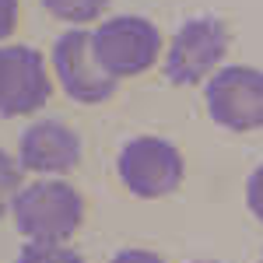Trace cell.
I'll use <instances>...</instances> for the list:
<instances>
[{"label":"cell","mask_w":263,"mask_h":263,"mask_svg":"<svg viewBox=\"0 0 263 263\" xmlns=\"http://www.w3.org/2000/svg\"><path fill=\"white\" fill-rule=\"evenodd\" d=\"M21 172H25L21 162L0 147V218L14 207V197L21 193Z\"/></svg>","instance_id":"obj_11"},{"label":"cell","mask_w":263,"mask_h":263,"mask_svg":"<svg viewBox=\"0 0 263 263\" xmlns=\"http://www.w3.org/2000/svg\"><path fill=\"white\" fill-rule=\"evenodd\" d=\"M109 0H42V7L60 21H70V25H88V21L102 18Z\"/></svg>","instance_id":"obj_9"},{"label":"cell","mask_w":263,"mask_h":263,"mask_svg":"<svg viewBox=\"0 0 263 263\" xmlns=\"http://www.w3.org/2000/svg\"><path fill=\"white\" fill-rule=\"evenodd\" d=\"M14 228L32 242H67L84 221L81 193L63 179H39L14 197Z\"/></svg>","instance_id":"obj_1"},{"label":"cell","mask_w":263,"mask_h":263,"mask_svg":"<svg viewBox=\"0 0 263 263\" xmlns=\"http://www.w3.org/2000/svg\"><path fill=\"white\" fill-rule=\"evenodd\" d=\"M207 112L224 130H260L263 126V70L221 67L207 81Z\"/></svg>","instance_id":"obj_3"},{"label":"cell","mask_w":263,"mask_h":263,"mask_svg":"<svg viewBox=\"0 0 263 263\" xmlns=\"http://www.w3.org/2000/svg\"><path fill=\"white\" fill-rule=\"evenodd\" d=\"M109 263H165L158 253H147V249H123V253H116Z\"/></svg>","instance_id":"obj_14"},{"label":"cell","mask_w":263,"mask_h":263,"mask_svg":"<svg viewBox=\"0 0 263 263\" xmlns=\"http://www.w3.org/2000/svg\"><path fill=\"white\" fill-rule=\"evenodd\" d=\"M95 42V57L99 63L120 81V78H134L151 70L155 60L162 57V35L147 18L137 14H120V18L102 21L91 32Z\"/></svg>","instance_id":"obj_2"},{"label":"cell","mask_w":263,"mask_h":263,"mask_svg":"<svg viewBox=\"0 0 263 263\" xmlns=\"http://www.w3.org/2000/svg\"><path fill=\"white\" fill-rule=\"evenodd\" d=\"M53 70H57V81L63 84V91L74 102H84V105L105 102L116 91V78L99 63L88 28H70V32H63L57 39Z\"/></svg>","instance_id":"obj_5"},{"label":"cell","mask_w":263,"mask_h":263,"mask_svg":"<svg viewBox=\"0 0 263 263\" xmlns=\"http://www.w3.org/2000/svg\"><path fill=\"white\" fill-rule=\"evenodd\" d=\"M18 263H84L67 242H28L21 246Z\"/></svg>","instance_id":"obj_10"},{"label":"cell","mask_w":263,"mask_h":263,"mask_svg":"<svg viewBox=\"0 0 263 263\" xmlns=\"http://www.w3.org/2000/svg\"><path fill=\"white\" fill-rule=\"evenodd\" d=\"M18 162L25 172L63 176L81 162V137L60 120H39L21 134Z\"/></svg>","instance_id":"obj_8"},{"label":"cell","mask_w":263,"mask_h":263,"mask_svg":"<svg viewBox=\"0 0 263 263\" xmlns=\"http://www.w3.org/2000/svg\"><path fill=\"white\" fill-rule=\"evenodd\" d=\"M120 179L123 186L134 193V197H144V200H155V197H165L172 190H179L182 182V155L162 137H137L130 141L120 151Z\"/></svg>","instance_id":"obj_4"},{"label":"cell","mask_w":263,"mask_h":263,"mask_svg":"<svg viewBox=\"0 0 263 263\" xmlns=\"http://www.w3.org/2000/svg\"><path fill=\"white\" fill-rule=\"evenodd\" d=\"M49 102L46 60L32 46H0V116H28Z\"/></svg>","instance_id":"obj_7"},{"label":"cell","mask_w":263,"mask_h":263,"mask_svg":"<svg viewBox=\"0 0 263 263\" xmlns=\"http://www.w3.org/2000/svg\"><path fill=\"white\" fill-rule=\"evenodd\" d=\"M200 263H214V260H200Z\"/></svg>","instance_id":"obj_15"},{"label":"cell","mask_w":263,"mask_h":263,"mask_svg":"<svg viewBox=\"0 0 263 263\" xmlns=\"http://www.w3.org/2000/svg\"><path fill=\"white\" fill-rule=\"evenodd\" d=\"M228 49V28L218 18L186 21L165 57V78L172 84H200L211 78Z\"/></svg>","instance_id":"obj_6"},{"label":"cell","mask_w":263,"mask_h":263,"mask_svg":"<svg viewBox=\"0 0 263 263\" xmlns=\"http://www.w3.org/2000/svg\"><path fill=\"white\" fill-rule=\"evenodd\" d=\"M246 203H249V211L263 221V165L249 176V182H246Z\"/></svg>","instance_id":"obj_12"},{"label":"cell","mask_w":263,"mask_h":263,"mask_svg":"<svg viewBox=\"0 0 263 263\" xmlns=\"http://www.w3.org/2000/svg\"><path fill=\"white\" fill-rule=\"evenodd\" d=\"M260 263H263V260H260Z\"/></svg>","instance_id":"obj_16"},{"label":"cell","mask_w":263,"mask_h":263,"mask_svg":"<svg viewBox=\"0 0 263 263\" xmlns=\"http://www.w3.org/2000/svg\"><path fill=\"white\" fill-rule=\"evenodd\" d=\"M18 25V0H0V39H7Z\"/></svg>","instance_id":"obj_13"}]
</instances>
